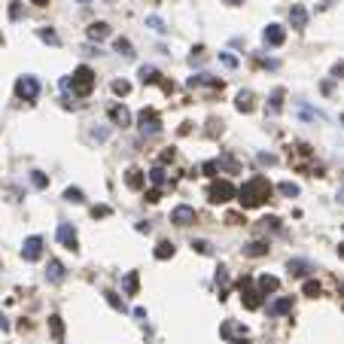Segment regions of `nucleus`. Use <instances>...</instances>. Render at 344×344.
Segmentation results:
<instances>
[{
	"instance_id": "f257e3e1",
	"label": "nucleus",
	"mask_w": 344,
	"mask_h": 344,
	"mask_svg": "<svg viewBox=\"0 0 344 344\" xmlns=\"http://www.w3.org/2000/svg\"><path fill=\"white\" fill-rule=\"evenodd\" d=\"M268 198H271V183H268V177H262V174L250 177V180L238 189V201H241L244 207H259V204H265Z\"/></svg>"
},
{
	"instance_id": "f03ea898",
	"label": "nucleus",
	"mask_w": 344,
	"mask_h": 344,
	"mask_svg": "<svg viewBox=\"0 0 344 344\" xmlns=\"http://www.w3.org/2000/svg\"><path fill=\"white\" fill-rule=\"evenodd\" d=\"M92 89H95V70L86 67V64L76 67V70H73V95H76V98H86Z\"/></svg>"
},
{
	"instance_id": "7ed1b4c3",
	"label": "nucleus",
	"mask_w": 344,
	"mask_h": 344,
	"mask_svg": "<svg viewBox=\"0 0 344 344\" xmlns=\"http://www.w3.org/2000/svg\"><path fill=\"white\" fill-rule=\"evenodd\" d=\"M235 195H238V189L228 180H213L210 189H207V201L210 204H225V201H232Z\"/></svg>"
},
{
	"instance_id": "20e7f679",
	"label": "nucleus",
	"mask_w": 344,
	"mask_h": 344,
	"mask_svg": "<svg viewBox=\"0 0 344 344\" xmlns=\"http://www.w3.org/2000/svg\"><path fill=\"white\" fill-rule=\"evenodd\" d=\"M137 125H140V134L143 137H156L162 131V122H159V113L152 110V107H143L137 113Z\"/></svg>"
},
{
	"instance_id": "39448f33",
	"label": "nucleus",
	"mask_w": 344,
	"mask_h": 344,
	"mask_svg": "<svg viewBox=\"0 0 344 344\" xmlns=\"http://www.w3.org/2000/svg\"><path fill=\"white\" fill-rule=\"evenodd\" d=\"M16 95L22 101H34L37 95H40V83H37V76H22V80L16 83Z\"/></svg>"
},
{
	"instance_id": "423d86ee",
	"label": "nucleus",
	"mask_w": 344,
	"mask_h": 344,
	"mask_svg": "<svg viewBox=\"0 0 344 344\" xmlns=\"http://www.w3.org/2000/svg\"><path fill=\"white\" fill-rule=\"evenodd\" d=\"M171 222H174V225H180V228L192 225V222H195V207H189V204H177V207L171 210Z\"/></svg>"
},
{
	"instance_id": "0eeeda50",
	"label": "nucleus",
	"mask_w": 344,
	"mask_h": 344,
	"mask_svg": "<svg viewBox=\"0 0 344 344\" xmlns=\"http://www.w3.org/2000/svg\"><path fill=\"white\" fill-rule=\"evenodd\" d=\"M22 256H25V262H37V259L43 256V238L40 235H31L25 241V247H22Z\"/></svg>"
},
{
	"instance_id": "6e6552de",
	"label": "nucleus",
	"mask_w": 344,
	"mask_h": 344,
	"mask_svg": "<svg viewBox=\"0 0 344 344\" xmlns=\"http://www.w3.org/2000/svg\"><path fill=\"white\" fill-rule=\"evenodd\" d=\"M241 289H244V295H241L244 308L247 311H259L262 308V292L259 289H250V280H241Z\"/></svg>"
},
{
	"instance_id": "1a4fd4ad",
	"label": "nucleus",
	"mask_w": 344,
	"mask_h": 344,
	"mask_svg": "<svg viewBox=\"0 0 344 344\" xmlns=\"http://www.w3.org/2000/svg\"><path fill=\"white\" fill-rule=\"evenodd\" d=\"M262 40H265V46H283L286 31H283L280 25H268V28L262 31Z\"/></svg>"
},
{
	"instance_id": "9d476101",
	"label": "nucleus",
	"mask_w": 344,
	"mask_h": 344,
	"mask_svg": "<svg viewBox=\"0 0 344 344\" xmlns=\"http://www.w3.org/2000/svg\"><path fill=\"white\" fill-rule=\"evenodd\" d=\"M140 83H143V86H152V83H162V73H159L156 67H152V64H143V67H140ZM162 86H165L168 92L174 89L171 83H162Z\"/></svg>"
},
{
	"instance_id": "9b49d317",
	"label": "nucleus",
	"mask_w": 344,
	"mask_h": 344,
	"mask_svg": "<svg viewBox=\"0 0 344 344\" xmlns=\"http://www.w3.org/2000/svg\"><path fill=\"white\" fill-rule=\"evenodd\" d=\"M55 235H58V241H61V244H64L67 250H73V253H76V247H80V244H76V232H73V225H67V222H61Z\"/></svg>"
},
{
	"instance_id": "f8f14e48",
	"label": "nucleus",
	"mask_w": 344,
	"mask_h": 344,
	"mask_svg": "<svg viewBox=\"0 0 344 344\" xmlns=\"http://www.w3.org/2000/svg\"><path fill=\"white\" fill-rule=\"evenodd\" d=\"M292 311V298L289 295H280V298H274L271 304H268V314L271 317H283V314H289Z\"/></svg>"
},
{
	"instance_id": "ddd939ff",
	"label": "nucleus",
	"mask_w": 344,
	"mask_h": 344,
	"mask_svg": "<svg viewBox=\"0 0 344 344\" xmlns=\"http://www.w3.org/2000/svg\"><path fill=\"white\" fill-rule=\"evenodd\" d=\"M107 37H110V25L107 22H92L89 25V40L101 43V40H107Z\"/></svg>"
},
{
	"instance_id": "4468645a",
	"label": "nucleus",
	"mask_w": 344,
	"mask_h": 344,
	"mask_svg": "<svg viewBox=\"0 0 344 344\" xmlns=\"http://www.w3.org/2000/svg\"><path fill=\"white\" fill-rule=\"evenodd\" d=\"M110 119L116 122V125H122V128H125V125H131V113H128L122 104H116V107H110Z\"/></svg>"
},
{
	"instance_id": "2eb2a0df",
	"label": "nucleus",
	"mask_w": 344,
	"mask_h": 344,
	"mask_svg": "<svg viewBox=\"0 0 344 344\" xmlns=\"http://www.w3.org/2000/svg\"><path fill=\"white\" fill-rule=\"evenodd\" d=\"M289 22H292V28H304V25H308V10H304L301 4H292V10H289Z\"/></svg>"
},
{
	"instance_id": "dca6fc26",
	"label": "nucleus",
	"mask_w": 344,
	"mask_h": 344,
	"mask_svg": "<svg viewBox=\"0 0 344 344\" xmlns=\"http://www.w3.org/2000/svg\"><path fill=\"white\" fill-rule=\"evenodd\" d=\"M46 277H49V283H61V280H64V265H61L58 259H49V268H46Z\"/></svg>"
},
{
	"instance_id": "f3484780",
	"label": "nucleus",
	"mask_w": 344,
	"mask_h": 344,
	"mask_svg": "<svg viewBox=\"0 0 344 344\" xmlns=\"http://www.w3.org/2000/svg\"><path fill=\"white\" fill-rule=\"evenodd\" d=\"M280 289V280L274 277V274H262L259 277V292L265 295V292H277Z\"/></svg>"
},
{
	"instance_id": "a211bd4d",
	"label": "nucleus",
	"mask_w": 344,
	"mask_h": 344,
	"mask_svg": "<svg viewBox=\"0 0 344 344\" xmlns=\"http://www.w3.org/2000/svg\"><path fill=\"white\" fill-rule=\"evenodd\" d=\"M125 183H128V189H143V171L140 168H128L125 171Z\"/></svg>"
},
{
	"instance_id": "6ab92c4d",
	"label": "nucleus",
	"mask_w": 344,
	"mask_h": 344,
	"mask_svg": "<svg viewBox=\"0 0 344 344\" xmlns=\"http://www.w3.org/2000/svg\"><path fill=\"white\" fill-rule=\"evenodd\" d=\"M137 286H140V274H137V271H128V274H125V280H122L125 295H137Z\"/></svg>"
},
{
	"instance_id": "aec40b11",
	"label": "nucleus",
	"mask_w": 344,
	"mask_h": 344,
	"mask_svg": "<svg viewBox=\"0 0 344 344\" xmlns=\"http://www.w3.org/2000/svg\"><path fill=\"white\" fill-rule=\"evenodd\" d=\"M189 86H213V89H222V83H219V80H213L210 73H195L192 80H189Z\"/></svg>"
},
{
	"instance_id": "412c9836",
	"label": "nucleus",
	"mask_w": 344,
	"mask_h": 344,
	"mask_svg": "<svg viewBox=\"0 0 344 344\" xmlns=\"http://www.w3.org/2000/svg\"><path fill=\"white\" fill-rule=\"evenodd\" d=\"M235 107L241 110V113H250L256 104H253V92H238V98H235Z\"/></svg>"
},
{
	"instance_id": "4be33fe9",
	"label": "nucleus",
	"mask_w": 344,
	"mask_h": 344,
	"mask_svg": "<svg viewBox=\"0 0 344 344\" xmlns=\"http://www.w3.org/2000/svg\"><path fill=\"white\" fill-rule=\"evenodd\" d=\"M113 49H116L122 58H134V46H131V40H125V37H119V40L113 43Z\"/></svg>"
},
{
	"instance_id": "5701e85b",
	"label": "nucleus",
	"mask_w": 344,
	"mask_h": 344,
	"mask_svg": "<svg viewBox=\"0 0 344 344\" xmlns=\"http://www.w3.org/2000/svg\"><path fill=\"white\" fill-rule=\"evenodd\" d=\"M174 256V244L171 241H159L156 244V259H171Z\"/></svg>"
},
{
	"instance_id": "b1692460",
	"label": "nucleus",
	"mask_w": 344,
	"mask_h": 344,
	"mask_svg": "<svg viewBox=\"0 0 344 344\" xmlns=\"http://www.w3.org/2000/svg\"><path fill=\"white\" fill-rule=\"evenodd\" d=\"M64 201H70V204H83V201H86V198H83V189H76V186L64 189Z\"/></svg>"
},
{
	"instance_id": "393cba45",
	"label": "nucleus",
	"mask_w": 344,
	"mask_h": 344,
	"mask_svg": "<svg viewBox=\"0 0 344 344\" xmlns=\"http://www.w3.org/2000/svg\"><path fill=\"white\" fill-rule=\"evenodd\" d=\"M219 332H222L225 338H232V335H241V338H247V329H244V326H238V323H225Z\"/></svg>"
},
{
	"instance_id": "a878e982",
	"label": "nucleus",
	"mask_w": 344,
	"mask_h": 344,
	"mask_svg": "<svg viewBox=\"0 0 344 344\" xmlns=\"http://www.w3.org/2000/svg\"><path fill=\"white\" fill-rule=\"evenodd\" d=\"M244 253H247V256H265V253H268V244L253 241V244H247V247H244Z\"/></svg>"
},
{
	"instance_id": "bb28decb",
	"label": "nucleus",
	"mask_w": 344,
	"mask_h": 344,
	"mask_svg": "<svg viewBox=\"0 0 344 344\" xmlns=\"http://www.w3.org/2000/svg\"><path fill=\"white\" fill-rule=\"evenodd\" d=\"M146 28H152V31H156V34H168L165 22H162L159 16H146Z\"/></svg>"
},
{
	"instance_id": "cd10ccee",
	"label": "nucleus",
	"mask_w": 344,
	"mask_h": 344,
	"mask_svg": "<svg viewBox=\"0 0 344 344\" xmlns=\"http://www.w3.org/2000/svg\"><path fill=\"white\" fill-rule=\"evenodd\" d=\"M37 34H40V40H46V43H52V46H58V43H61V40H58V34H55L52 28H40Z\"/></svg>"
},
{
	"instance_id": "c85d7f7f",
	"label": "nucleus",
	"mask_w": 344,
	"mask_h": 344,
	"mask_svg": "<svg viewBox=\"0 0 344 344\" xmlns=\"http://www.w3.org/2000/svg\"><path fill=\"white\" fill-rule=\"evenodd\" d=\"M289 271L292 274H304V271H308V262H304V259H289Z\"/></svg>"
},
{
	"instance_id": "c756f323",
	"label": "nucleus",
	"mask_w": 344,
	"mask_h": 344,
	"mask_svg": "<svg viewBox=\"0 0 344 344\" xmlns=\"http://www.w3.org/2000/svg\"><path fill=\"white\" fill-rule=\"evenodd\" d=\"M280 192H283V195H286V198H295V195H298V192H301V189H298V186H295V183H289V180H286V183H280Z\"/></svg>"
},
{
	"instance_id": "7c9ffc66",
	"label": "nucleus",
	"mask_w": 344,
	"mask_h": 344,
	"mask_svg": "<svg viewBox=\"0 0 344 344\" xmlns=\"http://www.w3.org/2000/svg\"><path fill=\"white\" fill-rule=\"evenodd\" d=\"M31 183H34L37 189H46V186H49V177L40 174V171H34V174H31Z\"/></svg>"
},
{
	"instance_id": "2f4dec72",
	"label": "nucleus",
	"mask_w": 344,
	"mask_h": 344,
	"mask_svg": "<svg viewBox=\"0 0 344 344\" xmlns=\"http://www.w3.org/2000/svg\"><path fill=\"white\" fill-rule=\"evenodd\" d=\"M49 329H52L55 338H61V335H64V323H61V317H49Z\"/></svg>"
},
{
	"instance_id": "473e14b6",
	"label": "nucleus",
	"mask_w": 344,
	"mask_h": 344,
	"mask_svg": "<svg viewBox=\"0 0 344 344\" xmlns=\"http://www.w3.org/2000/svg\"><path fill=\"white\" fill-rule=\"evenodd\" d=\"M113 92H116V95H128L131 92V83L128 80H116V83H113Z\"/></svg>"
},
{
	"instance_id": "72a5a7b5",
	"label": "nucleus",
	"mask_w": 344,
	"mask_h": 344,
	"mask_svg": "<svg viewBox=\"0 0 344 344\" xmlns=\"http://www.w3.org/2000/svg\"><path fill=\"white\" fill-rule=\"evenodd\" d=\"M149 180L156 183V186H165V171H162V168H152V171H149Z\"/></svg>"
},
{
	"instance_id": "f704fd0d",
	"label": "nucleus",
	"mask_w": 344,
	"mask_h": 344,
	"mask_svg": "<svg viewBox=\"0 0 344 344\" xmlns=\"http://www.w3.org/2000/svg\"><path fill=\"white\" fill-rule=\"evenodd\" d=\"M280 104H283V89H277V92L271 95V113H277V110H280Z\"/></svg>"
},
{
	"instance_id": "c9c22d12",
	"label": "nucleus",
	"mask_w": 344,
	"mask_h": 344,
	"mask_svg": "<svg viewBox=\"0 0 344 344\" xmlns=\"http://www.w3.org/2000/svg\"><path fill=\"white\" fill-rule=\"evenodd\" d=\"M304 295H314L317 298L320 295V283L317 280H308V283H304Z\"/></svg>"
},
{
	"instance_id": "e433bc0d",
	"label": "nucleus",
	"mask_w": 344,
	"mask_h": 344,
	"mask_svg": "<svg viewBox=\"0 0 344 344\" xmlns=\"http://www.w3.org/2000/svg\"><path fill=\"white\" fill-rule=\"evenodd\" d=\"M219 61H222L225 67H238V58H235V55H228V52H219Z\"/></svg>"
},
{
	"instance_id": "4c0bfd02",
	"label": "nucleus",
	"mask_w": 344,
	"mask_h": 344,
	"mask_svg": "<svg viewBox=\"0 0 344 344\" xmlns=\"http://www.w3.org/2000/svg\"><path fill=\"white\" fill-rule=\"evenodd\" d=\"M192 250H198V253L207 256V253H210V244H207V241H192Z\"/></svg>"
},
{
	"instance_id": "58836bf2",
	"label": "nucleus",
	"mask_w": 344,
	"mask_h": 344,
	"mask_svg": "<svg viewBox=\"0 0 344 344\" xmlns=\"http://www.w3.org/2000/svg\"><path fill=\"white\" fill-rule=\"evenodd\" d=\"M104 295H107V301L113 304V308H122V301H119V295H116V292H104Z\"/></svg>"
},
{
	"instance_id": "ea45409f",
	"label": "nucleus",
	"mask_w": 344,
	"mask_h": 344,
	"mask_svg": "<svg viewBox=\"0 0 344 344\" xmlns=\"http://www.w3.org/2000/svg\"><path fill=\"white\" fill-rule=\"evenodd\" d=\"M159 195H162V189H149V192H146V201H159Z\"/></svg>"
},
{
	"instance_id": "a19ab883",
	"label": "nucleus",
	"mask_w": 344,
	"mask_h": 344,
	"mask_svg": "<svg viewBox=\"0 0 344 344\" xmlns=\"http://www.w3.org/2000/svg\"><path fill=\"white\" fill-rule=\"evenodd\" d=\"M19 16H22V7H19V4H13V7H10V19H13V22H16V19H19Z\"/></svg>"
},
{
	"instance_id": "79ce46f5",
	"label": "nucleus",
	"mask_w": 344,
	"mask_h": 344,
	"mask_svg": "<svg viewBox=\"0 0 344 344\" xmlns=\"http://www.w3.org/2000/svg\"><path fill=\"white\" fill-rule=\"evenodd\" d=\"M92 137H95V140H107V128H95Z\"/></svg>"
},
{
	"instance_id": "37998d69",
	"label": "nucleus",
	"mask_w": 344,
	"mask_h": 344,
	"mask_svg": "<svg viewBox=\"0 0 344 344\" xmlns=\"http://www.w3.org/2000/svg\"><path fill=\"white\" fill-rule=\"evenodd\" d=\"M92 216H95V219H98V216H110V207H95Z\"/></svg>"
},
{
	"instance_id": "c03bdc74",
	"label": "nucleus",
	"mask_w": 344,
	"mask_h": 344,
	"mask_svg": "<svg viewBox=\"0 0 344 344\" xmlns=\"http://www.w3.org/2000/svg\"><path fill=\"white\" fill-rule=\"evenodd\" d=\"M259 162H262V165H274L277 159H274V156H259Z\"/></svg>"
},
{
	"instance_id": "a18cd8bd",
	"label": "nucleus",
	"mask_w": 344,
	"mask_h": 344,
	"mask_svg": "<svg viewBox=\"0 0 344 344\" xmlns=\"http://www.w3.org/2000/svg\"><path fill=\"white\" fill-rule=\"evenodd\" d=\"M335 76H338V80L344 76V61H338V64H335Z\"/></svg>"
},
{
	"instance_id": "49530a36",
	"label": "nucleus",
	"mask_w": 344,
	"mask_h": 344,
	"mask_svg": "<svg viewBox=\"0 0 344 344\" xmlns=\"http://www.w3.org/2000/svg\"><path fill=\"white\" fill-rule=\"evenodd\" d=\"M222 4H228V7H241V4H247V0H222Z\"/></svg>"
},
{
	"instance_id": "de8ad7c7",
	"label": "nucleus",
	"mask_w": 344,
	"mask_h": 344,
	"mask_svg": "<svg viewBox=\"0 0 344 344\" xmlns=\"http://www.w3.org/2000/svg\"><path fill=\"white\" fill-rule=\"evenodd\" d=\"M34 7H49V0H31Z\"/></svg>"
},
{
	"instance_id": "09e8293b",
	"label": "nucleus",
	"mask_w": 344,
	"mask_h": 344,
	"mask_svg": "<svg viewBox=\"0 0 344 344\" xmlns=\"http://www.w3.org/2000/svg\"><path fill=\"white\" fill-rule=\"evenodd\" d=\"M0 329H10V323H7V317L0 314Z\"/></svg>"
},
{
	"instance_id": "8fccbe9b",
	"label": "nucleus",
	"mask_w": 344,
	"mask_h": 344,
	"mask_svg": "<svg viewBox=\"0 0 344 344\" xmlns=\"http://www.w3.org/2000/svg\"><path fill=\"white\" fill-rule=\"evenodd\" d=\"M338 253H341V259H344V244H341V247H338Z\"/></svg>"
},
{
	"instance_id": "3c124183",
	"label": "nucleus",
	"mask_w": 344,
	"mask_h": 344,
	"mask_svg": "<svg viewBox=\"0 0 344 344\" xmlns=\"http://www.w3.org/2000/svg\"><path fill=\"white\" fill-rule=\"evenodd\" d=\"M76 4H89V0H76Z\"/></svg>"
},
{
	"instance_id": "603ef678",
	"label": "nucleus",
	"mask_w": 344,
	"mask_h": 344,
	"mask_svg": "<svg viewBox=\"0 0 344 344\" xmlns=\"http://www.w3.org/2000/svg\"><path fill=\"white\" fill-rule=\"evenodd\" d=\"M341 125H344V116H341Z\"/></svg>"
},
{
	"instance_id": "864d4df0",
	"label": "nucleus",
	"mask_w": 344,
	"mask_h": 344,
	"mask_svg": "<svg viewBox=\"0 0 344 344\" xmlns=\"http://www.w3.org/2000/svg\"><path fill=\"white\" fill-rule=\"evenodd\" d=\"M0 40H4V37H0Z\"/></svg>"
}]
</instances>
